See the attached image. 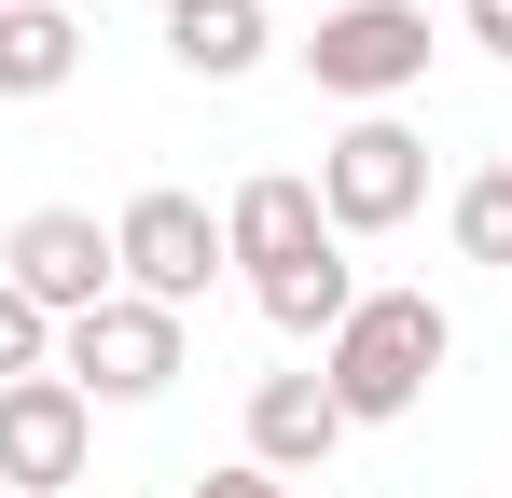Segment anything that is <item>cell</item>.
<instances>
[{"label":"cell","mask_w":512,"mask_h":498,"mask_svg":"<svg viewBox=\"0 0 512 498\" xmlns=\"http://www.w3.org/2000/svg\"><path fill=\"white\" fill-rule=\"evenodd\" d=\"M443 360H457V319H443L429 291H360V319L319 346V388L346 402V429H402Z\"/></svg>","instance_id":"1"},{"label":"cell","mask_w":512,"mask_h":498,"mask_svg":"<svg viewBox=\"0 0 512 498\" xmlns=\"http://www.w3.org/2000/svg\"><path fill=\"white\" fill-rule=\"evenodd\" d=\"M305 83L346 111H402L429 83V0H333L305 28Z\"/></svg>","instance_id":"2"},{"label":"cell","mask_w":512,"mask_h":498,"mask_svg":"<svg viewBox=\"0 0 512 498\" xmlns=\"http://www.w3.org/2000/svg\"><path fill=\"white\" fill-rule=\"evenodd\" d=\"M319 208H333V236H402L429 208V139L402 111H346L319 139Z\"/></svg>","instance_id":"3"},{"label":"cell","mask_w":512,"mask_h":498,"mask_svg":"<svg viewBox=\"0 0 512 498\" xmlns=\"http://www.w3.org/2000/svg\"><path fill=\"white\" fill-rule=\"evenodd\" d=\"M111 249H125V291H139V305H180V319H194V305H208V277L236 263V249H222V208H208V194H180V180L125 194Z\"/></svg>","instance_id":"4"},{"label":"cell","mask_w":512,"mask_h":498,"mask_svg":"<svg viewBox=\"0 0 512 498\" xmlns=\"http://www.w3.org/2000/svg\"><path fill=\"white\" fill-rule=\"evenodd\" d=\"M0 277H14L42 319L70 332V319H97V305L125 291V249H111V222H97V208H28V222L0 236Z\"/></svg>","instance_id":"5"},{"label":"cell","mask_w":512,"mask_h":498,"mask_svg":"<svg viewBox=\"0 0 512 498\" xmlns=\"http://www.w3.org/2000/svg\"><path fill=\"white\" fill-rule=\"evenodd\" d=\"M56 374L84 388V402H167L180 388V305H139V291H111L97 319L56 332Z\"/></svg>","instance_id":"6"},{"label":"cell","mask_w":512,"mask_h":498,"mask_svg":"<svg viewBox=\"0 0 512 498\" xmlns=\"http://www.w3.org/2000/svg\"><path fill=\"white\" fill-rule=\"evenodd\" d=\"M97 457V402L70 374H28V388H0V498H70Z\"/></svg>","instance_id":"7"},{"label":"cell","mask_w":512,"mask_h":498,"mask_svg":"<svg viewBox=\"0 0 512 498\" xmlns=\"http://www.w3.org/2000/svg\"><path fill=\"white\" fill-rule=\"evenodd\" d=\"M222 249H236V277H291V263H319V249H346L333 236V208H319V180H291V166H263V180H236L222 194Z\"/></svg>","instance_id":"8"},{"label":"cell","mask_w":512,"mask_h":498,"mask_svg":"<svg viewBox=\"0 0 512 498\" xmlns=\"http://www.w3.org/2000/svg\"><path fill=\"white\" fill-rule=\"evenodd\" d=\"M346 443V402L319 388V374H263L250 388V471H277V485H319Z\"/></svg>","instance_id":"9"},{"label":"cell","mask_w":512,"mask_h":498,"mask_svg":"<svg viewBox=\"0 0 512 498\" xmlns=\"http://www.w3.org/2000/svg\"><path fill=\"white\" fill-rule=\"evenodd\" d=\"M263 56H277V14H263V0H167V70L250 83Z\"/></svg>","instance_id":"10"},{"label":"cell","mask_w":512,"mask_h":498,"mask_svg":"<svg viewBox=\"0 0 512 498\" xmlns=\"http://www.w3.org/2000/svg\"><path fill=\"white\" fill-rule=\"evenodd\" d=\"M70 70H84V28L56 0H14L0 14V97H70Z\"/></svg>","instance_id":"11"},{"label":"cell","mask_w":512,"mask_h":498,"mask_svg":"<svg viewBox=\"0 0 512 498\" xmlns=\"http://www.w3.org/2000/svg\"><path fill=\"white\" fill-rule=\"evenodd\" d=\"M250 305H263L277 332H291V346H333V332L360 319V277H346V249H319V263H291V277H263Z\"/></svg>","instance_id":"12"},{"label":"cell","mask_w":512,"mask_h":498,"mask_svg":"<svg viewBox=\"0 0 512 498\" xmlns=\"http://www.w3.org/2000/svg\"><path fill=\"white\" fill-rule=\"evenodd\" d=\"M443 236H457V263H512V166H471V180H457Z\"/></svg>","instance_id":"13"},{"label":"cell","mask_w":512,"mask_h":498,"mask_svg":"<svg viewBox=\"0 0 512 498\" xmlns=\"http://www.w3.org/2000/svg\"><path fill=\"white\" fill-rule=\"evenodd\" d=\"M28 374H56V319L0 277V388H28Z\"/></svg>","instance_id":"14"},{"label":"cell","mask_w":512,"mask_h":498,"mask_svg":"<svg viewBox=\"0 0 512 498\" xmlns=\"http://www.w3.org/2000/svg\"><path fill=\"white\" fill-rule=\"evenodd\" d=\"M194 498H305V485H277V471H250V457H236V471H208Z\"/></svg>","instance_id":"15"},{"label":"cell","mask_w":512,"mask_h":498,"mask_svg":"<svg viewBox=\"0 0 512 498\" xmlns=\"http://www.w3.org/2000/svg\"><path fill=\"white\" fill-rule=\"evenodd\" d=\"M471 42H485V56L512 70V0H471Z\"/></svg>","instance_id":"16"},{"label":"cell","mask_w":512,"mask_h":498,"mask_svg":"<svg viewBox=\"0 0 512 498\" xmlns=\"http://www.w3.org/2000/svg\"><path fill=\"white\" fill-rule=\"evenodd\" d=\"M0 14H14V0H0Z\"/></svg>","instance_id":"17"}]
</instances>
